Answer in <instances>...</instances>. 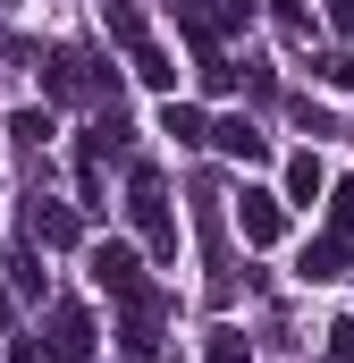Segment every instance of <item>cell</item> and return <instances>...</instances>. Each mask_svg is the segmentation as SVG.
<instances>
[{"instance_id":"cell-23","label":"cell","mask_w":354,"mask_h":363,"mask_svg":"<svg viewBox=\"0 0 354 363\" xmlns=\"http://www.w3.org/2000/svg\"><path fill=\"white\" fill-rule=\"evenodd\" d=\"M0 313H8V296H0Z\"/></svg>"},{"instance_id":"cell-7","label":"cell","mask_w":354,"mask_h":363,"mask_svg":"<svg viewBox=\"0 0 354 363\" xmlns=\"http://www.w3.org/2000/svg\"><path fill=\"white\" fill-rule=\"evenodd\" d=\"M211 144H219L228 161H245V169H253V161H270V144L253 135V118H211Z\"/></svg>"},{"instance_id":"cell-1","label":"cell","mask_w":354,"mask_h":363,"mask_svg":"<svg viewBox=\"0 0 354 363\" xmlns=\"http://www.w3.org/2000/svg\"><path fill=\"white\" fill-rule=\"evenodd\" d=\"M127 220H135V237H144L152 262H177V211H169V194H161V169L152 161L127 169Z\"/></svg>"},{"instance_id":"cell-11","label":"cell","mask_w":354,"mask_h":363,"mask_svg":"<svg viewBox=\"0 0 354 363\" xmlns=\"http://www.w3.org/2000/svg\"><path fill=\"white\" fill-rule=\"evenodd\" d=\"M127 60H135V77H144L152 93H177V68H169V51H161V43H135Z\"/></svg>"},{"instance_id":"cell-15","label":"cell","mask_w":354,"mask_h":363,"mask_svg":"<svg viewBox=\"0 0 354 363\" xmlns=\"http://www.w3.org/2000/svg\"><path fill=\"white\" fill-rule=\"evenodd\" d=\"M8 135H17V144H42V135H51V110H17Z\"/></svg>"},{"instance_id":"cell-17","label":"cell","mask_w":354,"mask_h":363,"mask_svg":"<svg viewBox=\"0 0 354 363\" xmlns=\"http://www.w3.org/2000/svg\"><path fill=\"white\" fill-rule=\"evenodd\" d=\"M8 287H17V296H42V262H34V254H17V262H8Z\"/></svg>"},{"instance_id":"cell-4","label":"cell","mask_w":354,"mask_h":363,"mask_svg":"<svg viewBox=\"0 0 354 363\" xmlns=\"http://www.w3.org/2000/svg\"><path fill=\"white\" fill-rule=\"evenodd\" d=\"M236 228H245V245H278V237H287V194L245 186V194H236Z\"/></svg>"},{"instance_id":"cell-18","label":"cell","mask_w":354,"mask_h":363,"mask_svg":"<svg viewBox=\"0 0 354 363\" xmlns=\"http://www.w3.org/2000/svg\"><path fill=\"white\" fill-rule=\"evenodd\" d=\"M329 194H338V203H329V228H346V237H354V178H338Z\"/></svg>"},{"instance_id":"cell-2","label":"cell","mask_w":354,"mask_h":363,"mask_svg":"<svg viewBox=\"0 0 354 363\" xmlns=\"http://www.w3.org/2000/svg\"><path fill=\"white\" fill-rule=\"evenodd\" d=\"M101 85L110 77H101L93 51H51V68H42V93L51 101H101Z\"/></svg>"},{"instance_id":"cell-13","label":"cell","mask_w":354,"mask_h":363,"mask_svg":"<svg viewBox=\"0 0 354 363\" xmlns=\"http://www.w3.org/2000/svg\"><path fill=\"white\" fill-rule=\"evenodd\" d=\"M211 363H253V347H245V330H228V321H219V330H211Z\"/></svg>"},{"instance_id":"cell-20","label":"cell","mask_w":354,"mask_h":363,"mask_svg":"<svg viewBox=\"0 0 354 363\" xmlns=\"http://www.w3.org/2000/svg\"><path fill=\"white\" fill-rule=\"evenodd\" d=\"M245 17H253V0H219V9H211V26H219V34H228V26H245Z\"/></svg>"},{"instance_id":"cell-12","label":"cell","mask_w":354,"mask_h":363,"mask_svg":"<svg viewBox=\"0 0 354 363\" xmlns=\"http://www.w3.org/2000/svg\"><path fill=\"white\" fill-rule=\"evenodd\" d=\"M34 237H42V245H76V220H68L59 203H34Z\"/></svg>"},{"instance_id":"cell-9","label":"cell","mask_w":354,"mask_h":363,"mask_svg":"<svg viewBox=\"0 0 354 363\" xmlns=\"http://www.w3.org/2000/svg\"><path fill=\"white\" fill-rule=\"evenodd\" d=\"M287 203H321V194H329V169H321V161H312V152H295V161H287Z\"/></svg>"},{"instance_id":"cell-8","label":"cell","mask_w":354,"mask_h":363,"mask_svg":"<svg viewBox=\"0 0 354 363\" xmlns=\"http://www.w3.org/2000/svg\"><path fill=\"white\" fill-rule=\"evenodd\" d=\"M161 135H177V144H211V118H202V110H194V101H161Z\"/></svg>"},{"instance_id":"cell-3","label":"cell","mask_w":354,"mask_h":363,"mask_svg":"<svg viewBox=\"0 0 354 363\" xmlns=\"http://www.w3.org/2000/svg\"><path fill=\"white\" fill-rule=\"evenodd\" d=\"M93 287L118 296V304H144V296H152V287H144V262H135V245H93Z\"/></svg>"},{"instance_id":"cell-21","label":"cell","mask_w":354,"mask_h":363,"mask_svg":"<svg viewBox=\"0 0 354 363\" xmlns=\"http://www.w3.org/2000/svg\"><path fill=\"white\" fill-rule=\"evenodd\" d=\"M329 26H338V34H354V0H329Z\"/></svg>"},{"instance_id":"cell-10","label":"cell","mask_w":354,"mask_h":363,"mask_svg":"<svg viewBox=\"0 0 354 363\" xmlns=\"http://www.w3.org/2000/svg\"><path fill=\"white\" fill-rule=\"evenodd\" d=\"M101 26H110V43H118V51L152 43V34H144V9H135V0H101Z\"/></svg>"},{"instance_id":"cell-6","label":"cell","mask_w":354,"mask_h":363,"mask_svg":"<svg viewBox=\"0 0 354 363\" xmlns=\"http://www.w3.org/2000/svg\"><path fill=\"white\" fill-rule=\"evenodd\" d=\"M354 262V237L346 228H329V237H312V245H304V279H312V287H321V279H338Z\"/></svg>"},{"instance_id":"cell-22","label":"cell","mask_w":354,"mask_h":363,"mask_svg":"<svg viewBox=\"0 0 354 363\" xmlns=\"http://www.w3.org/2000/svg\"><path fill=\"white\" fill-rule=\"evenodd\" d=\"M8 363H42V347H34V338H17V347H8Z\"/></svg>"},{"instance_id":"cell-19","label":"cell","mask_w":354,"mask_h":363,"mask_svg":"<svg viewBox=\"0 0 354 363\" xmlns=\"http://www.w3.org/2000/svg\"><path fill=\"white\" fill-rule=\"evenodd\" d=\"M329 355L354 363V313H346V321H329Z\"/></svg>"},{"instance_id":"cell-16","label":"cell","mask_w":354,"mask_h":363,"mask_svg":"<svg viewBox=\"0 0 354 363\" xmlns=\"http://www.w3.org/2000/svg\"><path fill=\"white\" fill-rule=\"evenodd\" d=\"M270 17H278V34H295V43H304V34H312V9H304V0H278V9H270Z\"/></svg>"},{"instance_id":"cell-5","label":"cell","mask_w":354,"mask_h":363,"mask_svg":"<svg viewBox=\"0 0 354 363\" xmlns=\"http://www.w3.org/2000/svg\"><path fill=\"white\" fill-rule=\"evenodd\" d=\"M51 363H93V313L85 304H51Z\"/></svg>"},{"instance_id":"cell-14","label":"cell","mask_w":354,"mask_h":363,"mask_svg":"<svg viewBox=\"0 0 354 363\" xmlns=\"http://www.w3.org/2000/svg\"><path fill=\"white\" fill-rule=\"evenodd\" d=\"M321 85H329V93H354V51H329V60H321Z\"/></svg>"}]
</instances>
